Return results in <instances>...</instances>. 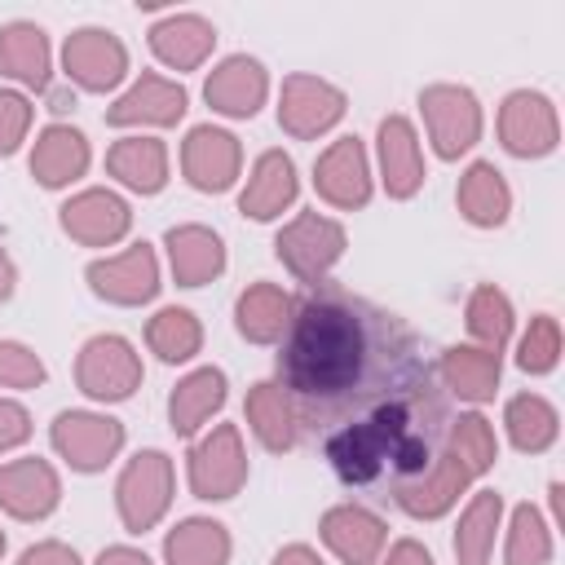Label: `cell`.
I'll return each mask as SVG.
<instances>
[{
    "label": "cell",
    "instance_id": "6da1fadb",
    "mask_svg": "<svg viewBox=\"0 0 565 565\" xmlns=\"http://www.w3.org/2000/svg\"><path fill=\"white\" fill-rule=\"evenodd\" d=\"M278 375L296 424L318 441L402 397L441 388L419 335L397 313L335 287L309 296L291 318Z\"/></svg>",
    "mask_w": 565,
    "mask_h": 565
},
{
    "label": "cell",
    "instance_id": "7a4b0ae2",
    "mask_svg": "<svg viewBox=\"0 0 565 565\" xmlns=\"http://www.w3.org/2000/svg\"><path fill=\"white\" fill-rule=\"evenodd\" d=\"M446 428H450L446 388H428L375 411L362 424L331 433L322 446L344 486H393L402 494L415 477H424L437 463Z\"/></svg>",
    "mask_w": 565,
    "mask_h": 565
}]
</instances>
